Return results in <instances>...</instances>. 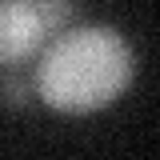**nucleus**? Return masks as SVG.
Here are the masks:
<instances>
[{
    "label": "nucleus",
    "instance_id": "obj_1",
    "mask_svg": "<svg viewBox=\"0 0 160 160\" xmlns=\"http://www.w3.org/2000/svg\"><path fill=\"white\" fill-rule=\"evenodd\" d=\"M36 56V96L56 112H96L132 84L128 40L100 24L60 32Z\"/></svg>",
    "mask_w": 160,
    "mask_h": 160
},
{
    "label": "nucleus",
    "instance_id": "obj_2",
    "mask_svg": "<svg viewBox=\"0 0 160 160\" xmlns=\"http://www.w3.org/2000/svg\"><path fill=\"white\" fill-rule=\"evenodd\" d=\"M48 44L36 0H0V68H16Z\"/></svg>",
    "mask_w": 160,
    "mask_h": 160
},
{
    "label": "nucleus",
    "instance_id": "obj_3",
    "mask_svg": "<svg viewBox=\"0 0 160 160\" xmlns=\"http://www.w3.org/2000/svg\"><path fill=\"white\" fill-rule=\"evenodd\" d=\"M0 100L12 104V108H24L28 104V84L16 76V68H0Z\"/></svg>",
    "mask_w": 160,
    "mask_h": 160
},
{
    "label": "nucleus",
    "instance_id": "obj_4",
    "mask_svg": "<svg viewBox=\"0 0 160 160\" xmlns=\"http://www.w3.org/2000/svg\"><path fill=\"white\" fill-rule=\"evenodd\" d=\"M36 4H40V20H44V28H48V32H60V28L72 20L68 0H36Z\"/></svg>",
    "mask_w": 160,
    "mask_h": 160
}]
</instances>
